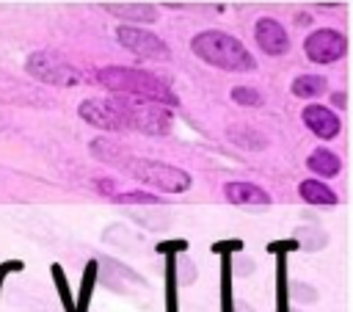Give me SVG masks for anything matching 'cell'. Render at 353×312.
I'll return each mask as SVG.
<instances>
[{
    "label": "cell",
    "mask_w": 353,
    "mask_h": 312,
    "mask_svg": "<svg viewBox=\"0 0 353 312\" xmlns=\"http://www.w3.org/2000/svg\"><path fill=\"white\" fill-rule=\"evenodd\" d=\"M325 91H328V77H323L317 72H303V75H298L290 83V94L298 97V99H303V102H314Z\"/></svg>",
    "instance_id": "16"
},
{
    "label": "cell",
    "mask_w": 353,
    "mask_h": 312,
    "mask_svg": "<svg viewBox=\"0 0 353 312\" xmlns=\"http://www.w3.org/2000/svg\"><path fill=\"white\" fill-rule=\"evenodd\" d=\"M226 138H229L234 146H240V149H251V152H259V149L268 146V138H265L256 127H251V124H229Z\"/></svg>",
    "instance_id": "17"
},
{
    "label": "cell",
    "mask_w": 353,
    "mask_h": 312,
    "mask_svg": "<svg viewBox=\"0 0 353 312\" xmlns=\"http://www.w3.org/2000/svg\"><path fill=\"white\" fill-rule=\"evenodd\" d=\"M290 312H301V309H290Z\"/></svg>",
    "instance_id": "24"
},
{
    "label": "cell",
    "mask_w": 353,
    "mask_h": 312,
    "mask_svg": "<svg viewBox=\"0 0 353 312\" xmlns=\"http://www.w3.org/2000/svg\"><path fill=\"white\" fill-rule=\"evenodd\" d=\"M317 290L314 284L309 282H290L287 284V301H295V304H317Z\"/></svg>",
    "instance_id": "20"
},
{
    "label": "cell",
    "mask_w": 353,
    "mask_h": 312,
    "mask_svg": "<svg viewBox=\"0 0 353 312\" xmlns=\"http://www.w3.org/2000/svg\"><path fill=\"white\" fill-rule=\"evenodd\" d=\"M292 240L298 243V248H306V251H320L323 246H325V232L323 229H317L314 224H309V226H298L295 229V235H292Z\"/></svg>",
    "instance_id": "18"
},
{
    "label": "cell",
    "mask_w": 353,
    "mask_h": 312,
    "mask_svg": "<svg viewBox=\"0 0 353 312\" xmlns=\"http://www.w3.org/2000/svg\"><path fill=\"white\" fill-rule=\"evenodd\" d=\"M176 279H174V268H171V257H165V312H179V301H176Z\"/></svg>",
    "instance_id": "21"
},
{
    "label": "cell",
    "mask_w": 353,
    "mask_h": 312,
    "mask_svg": "<svg viewBox=\"0 0 353 312\" xmlns=\"http://www.w3.org/2000/svg\"><path fill=\"white\" fill-rule=\"evenodd\" d=\"M91 155L119 171H124L127 177H132L138 185L149 188L152 193H185L190 191L193 185V177L179 168V166H171V163H163V160H152V157H141V155H132L127 152L121 144L110 141V138H94L91 141Z\"/></svg>",
    "instance_id": "1"
},
{
    "label": "cell",
    "mask_w": 353,
    "mask_h": 312,
    "mask_svg": "<svg viewBox=\"0 0 353 312\" xmlns=\"http://www.w3.org/2000/svg\"><path fill=\"white\" fill-rule=\"evenodd\" d=\"M105 11L119 17L121 25H152L160 17L157 6L152 3H105Z\"/></svg>",
    "instance_id": "14"
},
{
    "label": "cell",
    "mask_w": 353,
    "mask_h": 312,
    "mask_svg": "<svg viewBox=\"0 0 353 312\" xmlns=\"http://www.w3.org/2000/svg\"><path fill=\"white\" fill-rule=\"evenodd\" d=\"M110 97V105L116 110V119L121 130H135L143 135H168L171 133V108L143 99H127V97Z\"/></svg>",
    "instance_id": "4"
},
{
    "label": "cell",
    "mask_w": 353,
    "mask_h": 312,
    "mask_svg": "<svg viewBox=\"0 0 353 312\" xmlns=\"http://www.w3.org/2000/svg\"><path fill=\"white\" fill-rule=\"evenodd\" d=\"M254 41L270 58H281V55L290 52V33H287V28L276 17H268V14L256 17V22H254Z\"/></svg>",
    "instance_id": "9"
},
{
    "label": "cell",
    "mask_w": 353,
    "mask_h": 312,
    "mask_svg": "<svg viewBox=\"0 0 353 312\" xmlns=\"http://www.w3.org/2000/svg\"><path fill=\"white\" fill-rule=\"evenodd\" d=\"M232 312H254V306L248 301H234L232 304Z\"/></svg>",
    "instance_id": "23"
},
{
    "label": "cell",
    "mask_w": 353,
    "mask_h": 312,
    "mask_svg": "<svg viewBox=\"0 0 353 312\" xmlns=\"http://www.w3.org/2000/svg\"><path fill=\"white\" fill-rule=\"evenodd\" d=\"M80 119L99 127V130H110V133H121V124L116 119V110L110 105V97H91V99H83L80 108H77Z\"/></svg>",
    "instance_id": "12"
},
{
    "label": "cell",
    "mask_w": 353,
    "mask_h": 312,
    "mask_svg": "<svg viewBox=\"0 0 353 312\" xmlns=\"http://www.w3.org/2000/svg\"><path fill=\"white\" fill-rule=\"evenodd\" d=\"M190 52L221 69V72H232V75H248V72H256V58L254 52L232 33L226 30H215V28H207V30H199L193 33L190 39Z\"/></svg>",
    "instance_id": "2"
},
{
    "label": "cell",
    "mask_w": 353,
    "mask_h": 312,
    "mask_svg": "<svg viewBox=\"0 0 353 312\" xmlns=\"http://www.w3.org/2000/svg\"><path fill=\"white\" fill-rule=\"evenodd\" d=\"M229 97H232V102L240 105V108H259V105L265 102V97H262L259 88H254V86H234Z\"/></svg>",
    "instance_id": "19"
},
{
    "label": "cell",
    "mask_w": 353,
    "mask_h": 312,
    "mask_svg": "<svg viewBox=\"0 0 353 312\" xmlns=\"http://www.w3.org/2000/svg\"><path fill=\"white\" fill-rule=\"evenodd\" d=\"M221 193L229 204L243 207V210H268L273 204L270 193L262 185L248 182V179H229V182H223Z\"/></svg>",
    "instance_id": "11"
},
{
    "label": "cell",
    "mask_w": 353,
    "mask_h": 312,
    "mask_svg": "<svg viewBox=\"0 0 353 312\" xmlns=\"http://www.w3.org/2000/svg\"><path fill=\"white\" fill-rule=\"evenodd\" d=\"M94 80L110 91L113 97H127V99H143V102H157V105H165L171 108L176 102V97L171 94V88L152 72H143V69H132V66H102L97 69Z\"/></svg>",
    "instance_id": "3"
},
{
    "label": "cell",
    "mask_w": 353,
    "mask_h": 312,
    "mask_svg": "<svg viewBox=\"0 0 353 312\" xmlns=\"http://www.w3.org/2000/svg\"><path fill=\"white\" fill-rule=\"evenodd\" d=\"M113 36H116V41H119L127 52H132V55H138V58H143V61H168V58H171L168 44H165L157 33H152V30H146V28H138V25H119V28L113 30Z\"/></svg>",
    "instance_id": "6"
},
{
    "label": "cell",
    "mask_w": 353,
    "mask_h": 312,
    "mask_svg": "<svg viewBox=\"0 0 353 312\" xmlns=\"http://www.w3.org/2000/svg\"><path fill=\"white\" fill-rule=\"evenodd\" d=\"M25 69L30 77L50 83V86H77L80 83V72L55 50H36L28 55Z\"/></svg>",
    "instance_id": "5"
},
{
    "label": "cell",
    "mask_w": 353,
    "mask_h": 312,
    "mask_svg": "<svg viewBox=\"0 0 353 312\" xmlns=\"http://www.w3.org/2000/svg\"><path fill=\"white\" fill-rule=\"evenodd\" d=\"M240 248H245V243L243 240H226V243H212V251L215 254H234V251H240Z\"/></svg>",
    "instance_id": "22"
},
{
    "label": "cell",
    "mask_w": 353,
    "mask_h": 312,
    "mask_svg": "<svg viewBox=\"0 0 353 312\" xmlns=\"http://www.w3.org/2000/svg\"><path fill=\"white\" fill-rule=\"evenodd\" d=\"M298 196H301L309 207H317V210H334V207L339 204V193H336L328 182H323V179H317V177L301 179V182H298Z\"/></svg>",
    "instance_id": "13"
},
{
    "label": "cell",
    "mask_w": 353,
    "mask_h": 312,
    "mask_svg": "<svg viewBox=\"0 0 353 312\" xmlns=\"http://www.w3.org/2000/svg\"><path fill=\"white\" fill-rule=\"evenodd\" d=\"M306 168L317 177V179H334L342 174V157L328 149V146H314L306 155Z\"/></svg>",
    "instance_id": "15"
},
{
    "label": "cell",
    "mask_w": 353,
    "mask_h": 312,
    "mask_svg": "<svg viewBox=\"0 0 353 312\" xmlns=\"http://www.w3.org/2000/svg\"><path fill=\"white\" fill-rule=\"evenodd\" d=\"M347 52V36L336 28H314L303 36V55L312 64H336Z\"/></svg>",
    "instance_id": "7"
},
{
    "label": "cell",
    "mask_w": 353,
    "mask_h": 312,
    "mask_svg": "<svg viewBox=\"0 0 353 312\" xmlns=\"http://www.w3.org/2000/svg\"><path fill=\"white\" fill-rule=\"evenodd\" d=\"M97 268H99L97 260H91V262L85 265V271H83V284H80V293H77V301H74L72 293H69V284L63 282V268H61L58 262L52 265V276H55V284H58V293H61V301H63L66 312H88L91 293H94V284H97V276H99Z\"/></svg>",
    "instance_id": "10"
},
{
    "label": "cell",
    "mask_w": 353,
    "mask_h": 312,
    "mask_svg": "<svg viewBox=\"0 0 353 312\" xmlns=\"http://www.w3.org/2000/svg\"><path fill=\"white\" fill-rule=\"evenodd\" d=\"M301 121L323 144L339 138V133H342V116L331 105H323V102H306L301 110Z\"/></svg>",
    "instance_id": "8"
}]
</instances>
